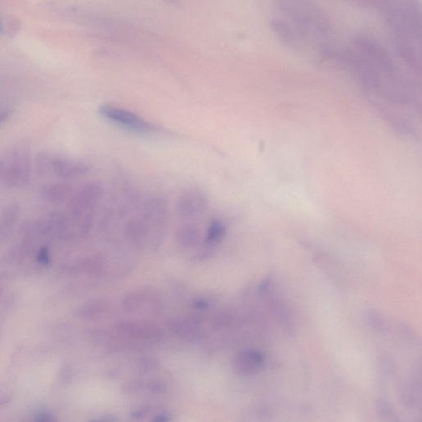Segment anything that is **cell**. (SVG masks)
<instances>
[{
	"mask_svg": "<svg viewBox=\"0 0 422 422\" xmlns=\"http://www.w3.org/2000/svg\"><path fill=\"white\" fill-rule=\"evenodd\" d=\"M151 409L150 407H141L140 408L137 409L132 412V416L134 419L140 420L143 419V417L149 414Z\"/></svg>",
	"mask_w": 422,
	"mask_h": 422,
	"instance_id": "2e32d148",
	"label": "cell"
},
{
	"mask_svg": "<svg viewBox=\"0 0 422 422\" xmlns=\"http://www.w3.org/2000/svg\"><path fill=\"white\" fill-rule=\"evenodd\" d=\"M265 365L264 354L257 350L240 352L233 361L234 372L241 376H252L261 372Z\"/></svg>",
	"mask_w": 422,
	"mask_h": 422,
	"instance_id": "8992f818",
	"label": "cell"
},
{
	"mask_svg": "<svg viewBox=\"0 0 422 422\" xmlns=\"http://www.w3.org/2000/svg\"><path fill=\"white\" fill-rule=\"evenodd\" d=\"M54 154L49 152H40L35 159L36 168L38 174L46 175L52 172Z\"/></svg>",
	"mask_w": 422,
	"mask_h": 422,
	"instance_id": "5bb4252c",
	"label": "cell"
},
{
	"mask_svg": "<svg viewBox=\"0 0 422 422\" xmlns=\"http://www.w3.org/2000/svg\"><path fill=\"white\" fill-rule=\"evenodd\" d=\"M168 218V205L161 198L146 202L140 214L130 221L125 235L138 247H154L161 241Z\"/></svg>",
	"mask_w": 422,
	"mask_h": 422,
	"instance_id": "6da1fadb",
	"label": "cell"
},
{
	"mask_svg": "<svg viewBox=\"0 0 422 422\" xmlns=\"http://www.w3.org/2000/svg\"><path fill=\"white\" fill-rule=\"evenodd\" d=\"M101 116L119 128L130 132L146 134L154 132V125L130 110L111 104H103L99 108Z\"/></svg>",
	"mask_w": 422,
	"mask_h": 422,
	"instance_id": "277c9868",
	"label": "cell"
},
{
	"mask_svg": "<svg viewBox=\"0 0 422 422\" xmlns=\"http://www.w3.org/2000/svg\"><path fill=\"white\" fill-rule=\"evenodd\" d=\"M176 239L177 243L185 249L195 248L203 241L200 228L192 223H183L177 228Z\"/></svg>",
	"mask_w": 422,
	"mask_h": 422,
	"instance_id": "8fae6325",
	"label": "cell"
},
{
	"mask_svg": "<svg viewBox=\"0 0 422 422\" xmlns=\"http://www.w3.org/2000/svg\"><path fill=\"white\" fill-rule=\"evenodd\" d=\"M209 209L206 194L198 188H188L177 198L176 211L179 217L194 219L203 217Z\"/></svg>",
	"mask_w": 422,
	"mask_h": 422,
	"instance_id": "5b68a950",
	"label": "cell"
},
{
	"mask_svg": "<svg viewBox=\"0 0 422 422\" xmlns=\"http://www.w3.org/2000/svg\"><path fill=\"white\" fill-rule=\"evenodd\" d=\"M227 233V226L221 219H213L209 223L203 239L206 248L217 247L221 243Z\"/></svg>",
	"mask_w": 422,
	"mask_h": 422,
	"instance_id": "4fadbf2b",
	"label": "cell"
},
{
	"mask_svg": "<svg viewBox=\"0 0 422 422\" xmlns=\"http://www.w3.org/2000/svg\"><path fill=\"white\" fill-rule=\"evenodd\" d=\"M20 215V208L18 204L12 203L3 210L1 215V225L6 229L14 226Z\"/></svg>",
	"mask_w": 422,
	"mask_h": 422,
	"instance_id": "9a60e30c",
	"label": "cell"
},
{
	"mask_svg": "<svg viewBox=\"0 0 422 422\" xmlns=\"http://www.w3.org/2000/svg\"><path fill=\"white\" fill-rule=\"evenodd\" d=\"M11 115V112L8 109H0V125L7 121Z\"/></svg>",
	"mask_w": 422,
	"mask_h": 422,
	"instance_id": "ac0fdd59",
	"label": "cell"
},
{
	"mask_svg": "<svg viewBox=\"0 0 422 422\" xmlns=\"http://www.w3.org/2000/svg\"><path fill=\"white\" fill-rule=\"evenodd\" d=\"M103 196V187L97 181L84 184L72 194L68 201V211L77 228L84 221H94L96 209Z\"/></svg>",
	"mask_w": 422,
	"mask_h": 422,
	"instance_id": "3957f363",
	"label": "cell"
},
{
	"mask_svg": "<svg viewBox=\"0 0 422 422\" xmlns=\"http://www.w3.org/2000/svg\"><path fill=\"white\" fill-rule=\"evenodd\" d=\"M193 306L198 310H205L208 309L209 303L204 299H197L194 301Z\"/></svg>",
	"mask_w": 422,
	"mask_h": 422,
	"instance_id": "e0dca14e",
	"label": "cell"
},
{
	"mask_svg": "<svg viewBox=\"0 0 422 422\" xmlns=\"http://www.w3.org/2000/svg\"><path fill=\"white\" fill-rule=\"evenodd\" d=\"M170 420L171 416L165 412L160 413V414L156 416L154 419V421L160 422H166Z\"/></svg>",
	"mask_w": 422,
	"mask_h": 422,
	"instance_id": "d6986e66",
	"label": "cell"
},
{
	"mask_svg": "<svg viewBox=\"0 0 422 422\" xmlns=\"http://www.w3.org/2000/svg\"><path fill=\"white\" fill-rule=\"evenodd\" d=\"M3 32V25L1 19H0V34H2Z\"/></svg>",
	"mask_w": 422,
	"mask_h": 422,
	"instance_id": "ffe728a7",
	"label": "cell"
},
{
	"mask_svg": "<svg viewBox=\"0 0 422 422\" xmlns=\"http://www.w3.org/2000/svg\"><path fill=\"white\" fill-rule=\"evenodd\" d=\"M32 156L27 147H16L0 155V183L8 188H23L30 181Z\"/></svg>",
	"mask_w": 422,
	"mask_h": 422,
	"instance_id": "7a4b0ae2",
	"label": "cell"
},
{
	"mask_svg": "<svg viewBox=\"0 0 422 422\" xmlns=\"http://www.w3.org/2000/svg\"><path fill=\"white\" fill-rule=\"evenodd\" d=\"M156 297H157L150 290L142 289L134 291L125 299V309L136 313L140 310L145 309L147 305L154 308L158 303Z\"/></svg>",
	"mask_w": 422,
	"mask_h": 422,
	"instance_id": "7c38bea8",
	"label": "cell"
},
{
	"mask_svg": "<svg viewBox=\"0 0 422 422\" xmlns=\"http://www.w3.org/2000/svg\"><path fill=\"white\" fill-rule=\"evenodd\" d=\"M170 331L177 337L187 341H195L201 335V329L196 320L187 318H174L168 323Z\"/></svg>",
	"mask_w": 422,
	"mask_h": 422,
	"instance_id": "9c48e42d",
	"label": "cell"
},
{
	"mask_svg": "<svg viewBox=\"0 0 422 422\" xmlns=\"http://www.w3.org/2000/svg\"><path fill=\"white\" fill-rule=\"evenodd\" d=\"M74 188L70 183H56L45 185L40 192L41 199L50 204H60L68 201Z\"/></svg>",
	"mask_w": 422,
	"mask_h": 422,
	"instance_id": "30bf717a",
	"label": "cell"
},
{
	"mask_svg": "<svg viewBox=\"0 0 422 422\" xmlns=\"http://www.w3.org/2000/svg\"><path fill=\"white\" fill-rule=\"evenodd\" d=\"M90 170V166L81 160L54 155L52 172L63 180H72L86 176Z\"/></svg>",
	"mask_w": 422,
	"mask_h": 422,
	"instance_id": "52a82bcc",
	"label": "cell"
},
{
	"mask_svg": "<svg viewBox=\"0 0 422 422\" xmlns=\"http://www.w3.org/2000/svg\"><path fill=\"white\" fill-rule=\"evenodd\" d=\"M117 332L121 336L137 341H155L161 333L155 325L143 322L121 323L117 326Z\"/></svg>",
	"mask_w": 422,
	"mask_h": 422,
	"instance_id": "ba28073f",
	"label": "cell"
}]
</instances>
